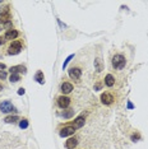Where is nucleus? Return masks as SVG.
Listing matches in <instances>:
<instances>
[{
  "instance_id": "nucleus-12",
  "label": "nucleus",
  "mask_w": 148,
  "mask_h": 149,
  "mask_svg": "<svg viewBox=\"0 0 148 149\" xmlns=\"http://www.w3.org/2000/svg\"><path fill=\"white\" fill-rule=\"evenodd\" d=\"M9 72L12 74H18V73H26L27 72V68L24 65H15V66H12L9 69Z\"/></svg>"
},
{
  "instance_id": "nucleus-23",
  "label": "nucleus",
  "mask_w": 148,
  "mask_h": 149,
  "mask_svg": "<svg viewBox=\"0 0 148 149\" xmlns=\"http://www.w3.org/2000/svg\"><path fill=\"white\" fill-rule=\"evenodd\" d=\"M7 77H8L7 72H4V70H0V79H5Z\"/></svg>"
},
{
  "instance_id": "nucleus-17",
  "label": "nucleus",
  "mask_w": 148,
  "mask_h": 149,
  "mask_svg": "<svg viewBox=\"0 0 148 149\" xmlns=\"http://www.w3.org/2000/svg\"><path fill=\"white\" fill-rule=\"evenodd\" d=\"M18 120H19V117H18L17 115H14V116H13V115L12 116H7V117L4 119V121L7 124H14L15 121H18Z\"/></svg>"
},
{
  "instance_id": "nucleus-13",
  "label": "nucleus",
  "mask_w": 148,
  "mask_h": 149,
  "mask_svg": "<svg viewBox=\"0 0 148 149\" xmlns=\"http://www.w3.org/2000/svg\"><path fill=\"white\" fill-rule=\"evenodd\" d=\"M77 145H78V139L77 138H69L65 142V148L67 149H74Z\"/></svg>"
},
{
  "instance_id": "nucleus-14",
  "label": "nucleus",
  "mask_w": 148,
  "mask_h": 149,
  "mask_svg": "<svg viewBox=\"0 0 148 149\" xmlns=\"http://www.w3.org/2000/svg\"><path fill=\"white\" fill-rule=\"evenodd\" d=\"M95 69H96V72L97 73H101L103 70V61L101 60L100 58H97L95 60Z\"/></svg>"
},
{
  "instance_id": "nucleus-4",
  "label": "nucleus",
  "mask_w": 148,
  "mask_h": 149,
  "mask_svg": "<svg viewBox=\"0 0 148 149\" xmlns=\"http://www.w3.org/2000/svg\"><path fill=\"white\" fill-rule=\"evenodd\" d=\"M0 111L3 113H10V112H17L15 107L13 106V103L10 101H3L0 103Z\"/></svg>"
},
{
  "instance_id": "nucleus-5",
  "label": "nucleus",
  "mask_w": 148,
  "mask_h": 149,
  "mask_svg": "<svg viewBox=\"0 0 148 149\" xmlns=\"http://www.w3.org/2000/svg\"><path fill=\"white\" fill-rule=\"evenodd\" d=\"M74 132H75V129H74L73 126L67 125V126H64V128L60 130L59 135H60L61 138H67V136H70V135H73Z\"/></svg>"
},
{
  "instance_id": "nucleus-25",
  "label": "nucleus",
  "mask_w": 148,
  "mask_h": 149,
  "mask_svg": "<svg viewBox=\"0 0 148 149\" xmlns=\"http://www.w3.org/2000/svg\"><path fill=\"white\" fill-rule=\"evenodd\" d=\"M5 68H7V65H5V64H3V63H0V70H4Z\"/></svg>"
},
{
  "instance_id": "nucleus-15",
  "label": "nucleus",
  "mask_w": 148,
  "mask_h": 149,
  "mask_svg": "<svg viewBox=\"0 0 148 149\" xmlns=\"http://www.w3.org/2000/svg\"><path fill=\"white\" fill-rule=\"evenodd\" d=\"M35 80H37V83H40V84H43V83H45V77H43V73L41 72V70H38V72L36 73Z\"/></svg>"
},
{
  "instance_id": "nucleus-28",
  "label": "nucleus",
  "mask_w": 148,
  "mask_h": 149,
  "mask_svg": "<svg viewBox=\"0 0 148 149\" xmlns=\"http://www.w3.org/2000/svg\"><path fill=\"white\" fill-rule=\"evenodd\" d=\"M128 107H129V108H133V105H131L130 102H129V103H128Z\"/></svg>"
},
{
  "instance_id": "nucleus-18",
  "label": "nucleus",
  "mask_w": 148,
  "mask_h": 149,
  "mask_svg": "<svg viewBox=\"0 0 148 149\" xmlns=\"http://www.w3.org/2000/svg\"><path fill=\"white\" fill-rule=\"evenodd\" d=\"M9 80L12 83H17V82H19V80H21V75L19 74H12L9 77Z\"/></svg>"
},
{
  "instance_id": "nucleus-1",
  "label": "nucleus",
  "mask_w": 148,
  "mask_h": 149,
  "mask_svg": "<svg viewBox=\"0 0 148 149\" xmlns=\"http://www.w3.org/2000/svg\"><path fill=\"white\" fill-rule=\"evenodd\" d=\"M125 64H127V59H125V56L120 55V54H117V55H115L112 58V68L114 69H116V70L124 69Z\"/></svg>"
},
{
  "instance_id": "nucleus-9",
  "label": "nucleus",
  "mask_w": 148,
  "mask_h": 149,
  "mask_svg": "<svg viewBox=\"0 0 148 149\" xmlns=\"http://www.w3.org/2000/svg\"><path fill=\"white\" fill-rule=\"evenodd\" d=\"M18 31L17 29H8L7 32H5V34H4V38L5 40H12V41H14L15 38H17L18 37Z\"/></svg>"
},
{
  "instance_id": "nucleus-20",
  "label": "nucleus",
  "mask_w": 148,
  "mask_h": 149,
  "mask_svg": "<svg viewBox=\"0 0 148 149\" xmlns=\"http://www.w3.org/2000/svg\"><path fill=\"white\" fill-rule=\"evenodd\" d=\"M74 115V110H67L65 112H63V117L64 119H70Z\"/></svg>"
},
{
  "instance_id": "nucleus-22",
  "label": "nucleus",
  "mask_w": 148,
  "mask_h": 149,
  "mask_svg": "<svg viewBox=\"0 0 148 149\" xmlns=\"http://www.w3.org/2000/svg\"><path fill=\"white\" fill-rule=\"evenodd\" d=\"M130 139H131V142H137V140L141 139V135H139V134H133Z\"/></svg>"
},
{
  "instance_id": "nucleus-24",
  "label": "nucleus",
  "mask_w": 148,
  "mask_h": 149,
  "mask_svg": "<svg viewBox=\"0 0 148 149\" xmlns=\"http://www.w3.org/2000/svg\"><path fill=\"white\" fill-rule=\"evenodd\" d=\"M24 93H26V89H24V88H19L18 89V94H19V96H22V94H24Z\"/></svg>"
},
{
  "instance_id": "nucleus-2",
  "label": "nucleus",
  "mask_w": 148,
  "mask_h": 149,
  "mask_svg": "<svg viewBox=\"0 0 148 149\" xmlns=\"http://www.w3.org/2000/svg\"><path fill=\"white\" fill-rule=\"evenodd\" d=\"M12 22V14H10V8L5 7L4 9L0 10V24L7 26L8 23Z\"/></svg>"
},
{
  "instance_id": "nucleus-11",
  "label": "nucleus",
  "mask_w": 148,
  "mask_h": 149,
  "mask_svg": "<svg viewBox=\"0 0 148 149\" xmlns=\"http://www.w3.org/2000/svg\"><path fill=\"white\" fill-rule=\"evenodd\" d=\"M60 89H61L63 94H69L70 92L73 91V84L69 82H64L61 84V87H60Z\"/></svg>"
},
{
  "instance_id": "nucleus-3",
  "label": "nucleus",
  "mask_w": 148,
  "mask_h": 149,
  "mask_svg": "<svg viewBox=\"0 0 148 149\" xmlns=\"http://www.w3.org/2000/svg\"><path fill=\"white\" fill-rule=\"evenodd\" d=\"M22 51V41L19 40H14L10 42L9 47H8V54L9 55H18Z\"/></svg>"
},
{
  "instance_id": "nucleus-6",
  "label": "nucleus",
  "mask_w": 148,
  "mask_h": 149,
  "mask_svg": "<svg viewBox=\"0 0 148 149\" xmlns=\"http://www.w3.org/2000/svg\"><path fill=\"white\" fill-rule=\"evenodd\" d=\"M69 105H70L69 97L63 94V96H60L59 98H57V106H59L60 108H67V107H69Z\"/></svg>"
},
{
  "instance_id": "nucleus-21",
  "label": "nucleus",
  "mask_w": 148,
  "mask_h": 149,
  "mask_svg": "<svg viewBox=\"0 0 148 149\" xmlns=\"http://www.w3.org/2000/svg\"><path fill=\"white\" fill-rule=\"evenodd\" d=\"M74 58V54H72V55H69L68 56L67 59H65V61H64V64H63V69H65V68H67V65L70 63V60H72V59Z\"/></svg>"
},
{
  "instance_id": "nucleus-7",
  "label": "nucleus",
  "mask_w": 148,
  "mask_h": 149,
  "mask_svg": "<svg viewBox=\"0 0 148 149\" xmlns=\"http://www.w3.org/2000/svg\"><path fill=\"white\" fill-rule=\"evenodd\" d=\"M69 77L72 78V79H74V80L81 79V77H82V69H81V68H72V69L69 70Z\"/></svg>"
},
{
  "instance_id": "nucleus-30",
  "label": "nucleus",
  "mask_w": 148,
  "mask_h": 149,
  "mask_svg": "<svg viewBox=\"0 0 148 149\" xmlns=\"http://www.w3.org/2000/svg\"><path fill=\"white\" fill-rule=\"evenodd\" d=\"M1 29H3V28H1V27H0V32H1Z\"/></svg>"
},
{
  "instance_id": "nucleus-19",
  "label": "nucleus",
  "mask_w": 148,
  "mask_h": 149,
  "mask_svg": "<svg viewBox=\"0 0 148 149\" xmlns=\"http://www.w3.org/2000/svg\"><path fill=\"white\" fill-rule=\"evenodd\" d=\"M19 128L21 129H27L28 128V120H27V119H22V120L19 121Z\"/></svg>"
},
{
  "instance_id": "nucleus-29",
  "label": "nucleus",
  "mask_w": 148,
  "mask_h": 149,
  "mask_svg": "<svg viewBox=\"0 0 148 149\" xmlns=\"http://www.w3.org/2000/svg\"><path fill=\"white\" fill-rule=\"evenodd\" d=\"M1 91H3V85L0 84V92H1Z\"/></svg>"
},
{
  "instance_id": "nucleus-16",
  "label": "nucleus",
  "mask_w": 148,
  "mask_h": 149,
  "mask_svg": "<svg viewBox=\"0 0 148 149\" xmlns=\"http://www.w3.org/2000/svg\"><path fill=\"white\" fill-rule=\"evenodd\" d=\"M105 84L107 85V87H112V85L115 84V78L112 77L111 74H107L105 77Z\"/></svg>"
},
{
  "instance_id": "nucleus-26",
  "label": "nucleus",
  "mask_w": 148,
  "mask_h": 149,
  "mask_svg": "<svg viewBox=\"0 0 148 149\" xmlns=\"http://www.w3.org/2000/svg\"><path fill=\"white\" fill-rule=\"evenodd\" d=\"M4 42H5V38L4 37H0V45H4Z\"/></svg>"
},
{
  "instance_id": "nucleus-27",
  "label": "nucleus",
  "mask_w": 148,
  "mask_h": 149,
  "mask_svg": "<svg viewBox=\"0 0 148 149\" xmlns=\"http://www.w3.org/2000/svg\"><path fill=\"white\" fill-rule=\"evenodd\" d=\"M100 88H101V84H100V83H97L96 87H95V89H100Z\"/></svg>"
},
{
  "instance_id": "nucleus-8",
  "label": "nucleus",
  "mask_w": 148,
  "mask_h": 149,
  "mask_svg": "<svg viewBox=\"0 0 148 149\" xmlns=\"http://www.w3.org/2000/svg\"><path fill=\"white\" fill-rule=\"evenodd\" d=\"M101 102H102L103 105H106V106H109V105H111L112 102H114V96L110 93H102L101 94Z\"/></svg>"
},
{
  "instance_id": "nucleus-10",
  "label": "nucleus",
  "mask_w": 148,
  "mask_h": 149,
  "mask_svg": "<svg viewBox=\"0 0 148 149\" xmlns=\"http://www.w3.org/2000/svg\"><path fill=\"white\" fill-rule=\"evenodd\" d=\"M83 125H84V117H83V116H78V117H77L72 124H69V126H73L75 130L79 129V128H82Z\"/></svg>"
}]
</instances>
